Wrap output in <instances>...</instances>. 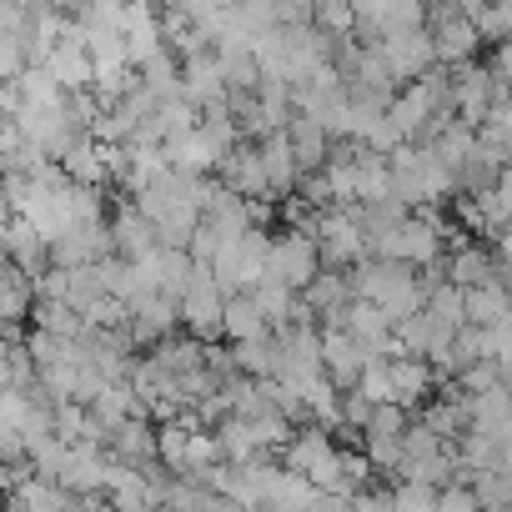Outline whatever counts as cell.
<instances>
[{
    "instance_id": "obj_1",
    "label": "cell",
    "mask_w": 512,
    "mask_h": 512,
    "mask_svg": "<svg viewBox=\"0 0 512 512\" xmlns=\"http://www.w3.org/2000/svg\"><path fill=\"white\" fill-rule=\"evenodd\" d=\"M347 282H352V297L382 307L392 327H402L407 317L427 312V282H422L412 267H402V262H382V256H367L362 267L347 272Z\"/></svg>"
},
{
    "instance_id": "obj_2",
    "label": "cell",
    "mask_w": 512,
    "mask_h": 512,
    "mask_svg": "<svg viewBox=\"0 0 512 512\" xmlns=\"http://www.w3.org/2000/svg\"><path fill=\"white\" fill-rule=\"evenodd\" d=\"M327 272V262H322V246H317V236L312 231H282L277 236V246H272V272H267V282H282V287H292L297 297L317 282Z\"/></svg>"
},
{
    "instance_id": "obj_3",
    "label": "cell",
    "mask_w": 512,
    "mask_h": 512,
    "mask_svg": "<svg viewBox=\"0 0 512 512\" xmlns=\"http://www.w3.org/2000/svg\"><path fill=\"white\" fill-rule=\"evenodd\" d=\"M226 292H221V282H216V272L211 267H196V282H191V292L181 297V327H186V337H196V342H216V337H226Z\"/></svg>"
},
{
    "instance_id": "obj_4",
    "label": "cell",
    "mask_w": 512,
    "mask_h": 512,
    "mask_svg": "<svg viewBox=\"0 0 512 512\" xmlns=\"http://www.w3.org/2000/svg\"><path fill=\"white\" fill-rule=\"evenodd\" d=\"M317 246H322L327 272H352V267H362L367 256H372V241H367L357 211H322V221H317Z\"/></svg>"
},
{
    "instance_id": "obj_5",
    "label": "cell",
    "mask_w": 512,
    "mask_h": 512,
    "mask_svg": "<svg viewBox=\"0 0 512 512\" xmlns=\"http://www.w3.org/2000/svg\"><path fill=\"white\" fill-rule=\"evenodd\" d=\"M372 256H382V262H402V267H442L447 256H442V231H432L422 216H412V221H402L392 236H382V241H372Z\"/></svg>"
},
{
    "instance_id": "obj_6",
    "label": "cell",
    "mask_w": 512,
    "mask_h": 512,
    "mask_svg": "<svg viewBox=\"0 0 512 512\" xmlns=\"http://www.w3.org/2000/svg\"><path fill=\"white\" fill-rule=\"evenodd\" d=\"M427 31H432V46H437V66H447V71L472 66L482 36H477V26L462 16V6H437V11L427 16Z\"/></svg>"
},
{
    "instance_id": "obj_7",
    "label": "cell",
    "mask_w": 512,
    "mask_h": 512,
    "mask_svg": "<svg viewBox=\"0 0 512 512\" xmlns=\"http://www.w3.org/2000/svg\"><path fill=\"white\" fill-rule=\"evenodd\" d=\"M6 256H11V267H21L31 282H41L56 267V241L41 226H31L26 216H11V226H6Z\"/></svg>"
},
{
    "instance_id": "obj_8",
    "label": "cell",
    "mask_w": 512,
    "mask_h": 512,
    "mask_svg": "<svg viewBox=\"0 0 512 512\" xmlns=\"http://www.w3.org/2000/svg\"><path fill=\"white\" fill-rule=\"evenodd\" d=\"M382 61L392 71V81H422L432 66H437V46H432V31H402V36H387L382 46Z\"/></svg>"
},
{
    "instance_id": "obj_9",
    "label": "cell",
    "mask_w": 512,
    "mask_h": 512,
    "mask_svg": "<svg viewBox=\"0 0 512 512\" xmlns=\"http://www.w3.org/2000/svg\"><path fill=\"white\" fill-rule=\"evenodd\" d=\"M111 246H116L121 262H141V256L161 251V231H156V221L131 201V206H121V211L111 216Z\"/></svg>"
},
{
    "instance_id": "obj_10",
    "label": "cell",
    "mask_w": 512,
    "mask_h": 512,
    "mask_svg": "<svg viewBox=\"0 0 512 512\" xmlns=\"http://www.w3.org/2000/svg\"><path fill=\"white\" fill-rule=\"evenodd\" d=\"M221 181H226V191H236L241 201L272 196V186H267V166H262V146L241 141V146L221 161Z\"/></svg>"
},
{
    "instance_id": "obj_11",
    "label": "cell",
    "mask_w": 512,
    "mask_h": 512,
    "mask_svg": "<svg viewBox=\"0 0 512 512\" xmlns=\"http://www.w3.org/2000/svg\"><path fill=\"white\" fill-rule=\"evenodd\" d=\"M262 487H267V507H262V512H312V502L322 497L302 472L272 467V462H267V472H262Z\"/></svg>"
},
{
    "instance_id": "obj_12",
    "label": "cell",
    "mask_w": 512,
    "mask_h": 512,
    "mask_svg": "<svg viewBox=\"0 0 512 512\" xmlns=\"http://www.w3.org/2000/svg\"><path fill=\"white\" fill-rule=\"evenodd\" d=\"M322 352H327V377L342 387V392H357L362 372L372 367V357L352 342V332H322Z\"/></svg>"
},
{
    "instance_id": "obj_13",
    "label": "cell",
    "mask_w": 512,
    "mask_h": 512,
    "mask_svg": "<svg viewBox=\"0 0 512 512\" xmlns=\"http://www.w3.org/2000/svg\"><path fill=\"white\" fill-rule=\"evenodd\" d=\"M287 136H292V151H297V161H302V176H312V171H327V166H332L337 146H332V131H327L322 121L297 116V121L287 126Z\"/></svg>"
},
{
    "instance_id": "obj_14",
    "label": "cell",
    "mask_w": 512,
    "mask_h": 512,
    "mask_svg": "<svg viewBox=\"0 0 512 512\" xmlns=\"http://www.w3.org/2000/svg\"><path fill=\"white\" fill-rule=\"evenodd\" d=\"M262 166H267V186H272V196H292V191H302V161H297L287 131H277V136L262 141Z\"/></svg>"
},
{
    "instance_id": "obj_15",
    "label": "cell",
    "mask_w": 512,
    "mask_h": 512,
    "mask_svg": "<svg viewBox=\"0 0 512 512\" xmlns=\"http://www.w3.org/2000/svg\"><path fill=\"white\" fill-rule=\"evenodd\" d=\"M447 282L462 287V292H477V287L502 282V277H497V256L482 251V246H457V251L447 256Z\"/></svg>"
},
{
    "instance_id": "obj_16",
    "label": "cell",
    "mask_w": 512,
    "mask_h": 512,
    "mask_svg": "<svg viewBox=\"0 0 512 512\" xmlns=\"http://www.w3.org/2000/svg\"><path fill=\"white\" fill-rule=\"evenodd\" d=\"M61 171H66L76 186L101 191V186L111 181V151H106V146H96V141L86 136V141H76V146L61 156Z\"/></svg>"
},
{
    "instance_id": "obj_17",
    "label": "cell",
    "mask_w": 512,
    "mask_h": 512,
    "mask_svg": "<svg viewBox=\"0 0 512 512\" xmlns=\"http://www.w3.org/2000/svg\"><path fill=\"white\" fill-rule=\"evenodd\" d=\"M156 422H126L116 437H111V457L116 462H126V467H156L161 462V452H156Z\"/></svg>"
},
{
    "instance_id": "obj_18",
    "label": "cell",
    "mask_w": 512,
    "mask_h": 512,
    "mask_svg": "<svg viewBox=\"0 0 512 512\" xmlns=\"http://www.w3.org/2000/svg\"><path fill=\"white\" fill-rule=\"evenodd\" d=\"M262 337H272V322H267L262 307H256V297L251 292L231 297L226 302V342L241 347V342H262Z\"/></svg>"
},
{
    "instance_id": "obj_19",
    "label": "cell",
    "mask_w": 512,
    "mask_h": 512,
    "mask_svg": "<svg viewBox=\"0 0 512 512\" xmlns=\"http://www.w3.org/2000/svg\"><path fill=\"white\" fill-rule=\"evenodd\" d=\"M216 442H221L226 467H251V462H262V437H256V422H246V417H226V422L216 427Z\"/></svg>"
},
{
    "instance_id": "obj_20",
    "label": "cell",
    "mask_w": 512,
    "mask_h": 512,
    "mask_svg": "<svg viewBox=\"0 0 512 512\" xmlns=\"http://www.w3.org/2000/svg\"><path fill=\"white\" fill-rule=\"evenodd\" d=\"M432 367L422 362V357H397L392 362V402L402 407V412H412L417 402H427V392H432Z\"/></svg>"
},
{
    "instance_id": "obj_21",
    "label": "cell",
    "mask_w": 512,
    "mask_h": 512,
    "mask_svg": "<svg viewBox=\"0 0 512 512\" xmlns=\"http://www.w3.org/2000/svg\"><path fill=\"white\" fill-rule=\"evenodd\" d=\"M512 322V292L502 287V282H492V287H477V292H467V327H507Z\"/></svg>"
},
{
    "instance_id": "obj_22",
    "label": "cell",
    "mask_w": 512,
    "mask_h": 512,
    "mask_svg": "<svg viewBox=\"0 0 512 512\" xmlns=\"http://www.w3.org/2000/svg\"><path fill=\"white\" fill-rule=\"evenodd\" d=\"M457 397H462V392H457ZM462 412H467V422H472L477 432H502L507 417H512V387L502 382V387H492V392H482V397H462Z\"/></svg>"
},
{
    "instance_id": "obj_23",
    "label": "cell",
    "mask_w": 512,
    "mask_h": 512,
    "mask_svg": "<svg viewBox=\"0 0 512 512\" xmlns=\"http://www.w3.org/2000/svg\"><path fill=\"white\" fill-rule=\"evenodd\" d=\"M427 317L442 332H462L467 327V292L452 282H427Z\"/></svg>"
},
{
    "instance_id": "obj_24",
    "label": "cell",
    "mask_w": 512,
    "mask_h": 512,
    "mask_svg": "<svg viewBox=\"0 0 512 512\" xmlns=\"http://www.w3.org/2000/svg\"><path fill=\"white\" fill-rule=\"evenodd\" d=\"M206 342H196V337H166L156 352H146L161 372H171V377H186V372H196V367H206Z\"/></svg>"
},
{
    "instance_id": "obj_25",
    "label": "cell",
    "mask_w": 512,
    "mask_h": 512,
    "mask_svg": "<svg viewBox=\"0 0 512 512\" xmlns=\"http://www.w3.org/2000/svg\"><path fill=\"white\" fill-rule=\"evenodd\" d=\"M0 312H6L11 327H21L36 312V282L21 267H6V282H0Z\"/></svg>"
},
{
    "instance_id": "obj_26",
    "label": "cell",
    "mask_w": 512,
    "mask_h": 512,
    "mask_svg": "<svg viewBox=\"0 0 512 512\" xmlns=\"http://www.w3.org/2000/svg\"><path fill=\"white\" fill-rule=\"evenodd\" d=\"M31 322H36V332H51V337H66V342H81L91 332L86 317L76 307H66V302H36Z\"/></svg>"
},
{
    "instance_id": "obj_27",
    "label": "cell",
    "mask_w": 512,
    "mask_h": 512,
    "mask_svg": "<svg viewBox=\"0 0 512 512\" xmlns=\"http://www.w3.org/2000/svg\"><path fill=\"white\" fill-rule=\"evenodd\" d=\"M131 322L151 327V332L166 342V337H176V327H181V302H176V297H166V292H156V297H146V302L131 312Z\"/></svg>"
},
{
    "instance_id": "obj_28",
    "label": "cell",
    "mask_w": 512,
    "mask_h": 512,
    "mask_svg": "<svg viewBox=\"0 0 512 512\" xmlns=\"http://www.w3.org/2000/svg\"><path fill=\"white\" fill-rule=\"evenodd\" d=\"M26 347H31V357H36V372H51V367H66V362H76V342H66V337H51V332H26Z\"/></svg>"
},
{
    "instance_id": "obj_29",
    "label": "cell",
    "mask_w": 512,
    "mask_h": 512,
    "mask_svg": "<svg viewBox=\"0 0 512 512\" xmlns=\"http://www.w3.org/2000/svg\"><path fill=\"white\" fill-rule=\"evenodd\" d=\"M312 26L342 46V41H352V36H357V6H342V0H322Z\"/></svg>"
},
{
    "instance_id": "obj_30",
    "label": "cell",
    "mask_w": 512,
    "mask_h": 512,
    "mask_svg": "<svg viewBox=\"0 0 512 512\" xmlns=\"http://www.w3.org/2000/svg\"><path fill=\"white\" fill-rule=\"evenodd\" d=\"M372 472H387V477H402V462H407V442L402 437H367L362 442Z\"/></svg>"
},
{
    "instance_id": "obj_31",
    "label": "cell",
    "mask_w": 512,
    "mask_h": 512,
    "mask_svg": "<svg viewBox=\"0 0 512 512\" xmlns=\"http://www.w3.org/2000/svg\"><path fill=\"white\" fill-rule=\"evenodd\" d=\"M472 492L482 497L487 512L512 507V472H507V467H502V472H477V477H472Z\"/></svg>"
},
{
    "instance_id": "obj_32",
    "label": "cell",
    "mask_w": 512,
    "mask_h": 512,
    "mask_svg": "<svg viewBox=\"0 0 512 512\" xmlns=\"http://www.w3.org/2000/svg\"><path fill=\"white\" fill-rule=\"evenodd\" d=\"M357 392H362L372 407H397V402H392V362H372V367L362 372Z\"/></svg>"
},
{
    "instance_id": "obj_33",
    "label": "cell",
    "mask_w": 512,
    "mask_h": 512,
    "mask_svg": "<svg viewBox=\"0 0 512 512\" xmlns=\"http://www.w3.org/2000/svg\"><path fill=\"white\" fill-rule=\"evenodd\" d=\"M221 246H226V236H221V231H216L211 221H201L186 251H191V262H196V267H216V256H221Z\"/></svg>"
},
{
    "instance_id": "obj_34",
    "label": "cell",
    "mask_w": 512,
    "mask_h": 512,
    "mask_svg": "<svg viewBox=\"0 0 512 512\" xmlns=\"http://www.w3.org/2000/svg\"><path fill=\"white\" fill-rule=\"evenodd\" d=\"M437 512H487V507H482V497L472 492V482H447V487L437 492Z\"/></svg>"
},
{
    "instance_id": "obj_35",
    "label": "cell",
    "mask_w": 512,
    "mask_h": 512,
    "mask_svg": "<svg viewBox=\"0 0 512 512\" xmlns=\"http://www.w3.org/2000/svg\"><path fill=\"white\" fill-rule=\"evenodd\" d=\"M492 387H502V367L497 362H482V367H467L462 372V397H482V392H492Z\"/></svg>"
},
{
    "instance_id": "obj_36",
    "label": "cell",
    "mask_w": 512,
    "mask_h": 512,
    "mask_svg": "<svg viewBox=\"0 0 512 512\" xmlns=\"http://www.w3.org/2000/svg\"><path fill=\"white\" fill-rule=\"evenodd\" d=\"M367 437H407V412L402 407H377L372 422H367Z\"/></svg>"
},
{
    "instance_id": "obj_37",
    "label": "cell",
    "mask_w": 512,
    "mask_h": 512,
    "mask_svg": "<svg viewBox=\"0 0 512 512\" xmlns=\"http://www.w3.org/2000/svg\"><path fill=\"white\" fill-rule=\"evenodd\" d=\"M352 512H397V497L392 492H362L352 502Z\"/></svg>"
},
{
    "instance_id": "obj_38",
    "label": "cell",
    "mask_w": 512,
    "mask_h": 512,
    "mask_svg": "<svg viewBox=\"0 0 512 512\" xmlns=\"http://www.w3.org/2000/svg\"><path fill=\"white\" fill-rule=\"evenodd\" d=\"M312 512H352V502H347V497H332V492H322V497L312 502Z\"/></svg>"
},
{
    "instance_id": "obj_39",
    "label": "cell",
    "mask_w": 512,
    "mask_h": 512,
    "mask_svg": "<svg viewBox=\"0 0 512 512\" xmlns=\"http://www.w3.org/2000/svg\"><path fill=\"white\" fill-rule=\"evenodd\" d=\"M507 472H512V452H507Z\"/></svg>"
}]
</instances>
